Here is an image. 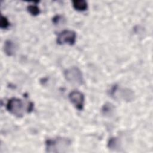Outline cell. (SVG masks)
Listing matches in <instances>:
<instances>
[{"label":"cell","mask_w":153,"mask_h":153,"mask_svg":"<svg viewBox=\"0 0 153 153\" xmlns=\"http://www.w3.org/2000/svg\"><path fill=\"white\" fill-rule=\"evenodd\" d=\"M33 104L32 102L28 103L26 106L23 100L20 99L13 97L8 100L7 103V109L11 114L20 118L23 117L25 111L30 112L33 110Z\"/></svg>","instance_id":"1"},{"label":"cell","mask_w":153,"mask_h":153,"mask_svg":"<svg viewBox=\"0 0 153 153\" xmlns=\"http://www.w3.org/2000/svg\"><path fill=\"white\" fill-rule=\"evenodd\" d=\"M71 140L68 138L58 137L47 139L45 142L46 151L48 152H65L70 146Z\"/></svg>","instance_id":"2"},{"label":"cell","mask_w":153,"mask_h":153,"mask_svg":"<svg viewBox=\"0 0 153 153\" xmlns=\"http://www.w3.org/2000/svg\"><path fill=\"white\" fill-rule=\"evenodd\" d=\"M110 95L115 99L126 102H131L134 98V93L133 90L127 88L119 87L117 85L112 87L110 90Z\"/></svg>","instance_id":"3"},{"label":"cell","mask_w":153,"mask_h":153,"mask_svg":"<svg viewBox=\"0 0 153 153\" xmlns=\"http://www.w3.org/2000/svg\"><path fill=\"white\" fill-rule=\"evenodd\" d=\"M64 76L66 79L71 84L81 85L84 82L82 74L78 67L73 66L67 69L64 72Z\"/></svg>","instance_id":"4"},{"label":"cell","mask_w":153,"mask_h":153,"mask_svg":"<svg viewBox=\"0 0 153 153\" xmlns=\"http://www.w3.org/2000/svg\"><path fill=\"white\" fill-rule=\"evenodd\" d=\"M76 33L71 30H64L58 34L57 38V43L59 45L69 44L74 45L76 42Z\"/></svg>","instance_id":"5"},{"label":"cell","mask_w":153,"mask_h":153,"mask_svg":"<svg viewBox=\"0 0 153 153\" xmlns=\"http://www.w3.org/2000/svg\"><path fill=\"white\" fill-rule=\"evenodd\" d=\"M69 99L74 106L79 111H81L84 106V96L77 90L71 91L69 94Z\"/></svg>","instance_id":"6"},{"label":"cell","mask_w":153,"mask_h":153,"mask_svg":"<svg viewBox=\"0 0 153 153\" xmlns=\"http://www.w3.org/2000/svg\"><path fill=\"white\" fill-rule=\"evenodd\" d=\"M17 50V45L11 40H7L4 44V51L9 56L14 55Z\"/></svg>","instance_id":"7"},{"label":"cell","mask_w":153,"mask_h":153,"mask_svg":"<svg viewBox=\"0 0 153 153\" xmlns=\"http://www.w3.org/2000/svg\"><path fill=\"white\" fill-rule=\"evenodd\" d=\"M72 6L78 11H84L88 8L87 2L84 0H75L72 1Z\"/></svg>","instance_id":"8"},{"label":"cell","mask_w":153,"mask_h":153,"mask_svg":"<svg viewBox=\"0 0 153 153\" xmlns=\"http://www.w3.org/2000/svg\"><path fill=\"white\" fill-rule=\"evenodd\" d=\"M114 109L115 108L112 104L110 103H106L103 106L102 108V112L103 115L106 116H109L110 115H112L113 114Z\"/></svg>","instance_id":"9"},{"label":"cell","mask_w":153,"mask_h":153,"mask_svg":"<svg viewBox=\"0 0 153 153\" xmlns=\"http://www.w3.org/2000/svg\"><path fill=\"white\" fill-rule=\"evenodd\" d=\"M108 147L112 150H116L120 147V141L117 137H112L109 140Z\"/></svg>","instance_id":"10"},{"label":"cell","mask_w":153,"mask_h":153,"mask_svg":"<svg viewBox=\"0 0 153 153\" xmlns=\"http://www.w3.org/2000/svg\"><path fill=\"white\" fill-rule=\"evenodd\" d=\"M27 11L33 16H36L39 14L41 11L39 8L36 5H29L27 7Z\"/></svg>","instance_id":"11"},{"label":"cell","mask_w":153,"mask_h":153,"mask_svg":"<svg viewBox=\"0 0 153 153\" xmlns=\"http://www.w3.org/2000/svg\"><path fill=\"white\" fill-rule=\"evenodd\" d=\"M1 28L2 29H7L10 26V22H8L7 18L5 16H1Z\"/></svg>","instance_id":"12"},{"label":"cell","mask_w":153,"mask_h":153,"mask_svg":"<svg viewBox=\"0 0 153 153\" xmlns=\"http://www.w3.org/2000/svg\"><path fill=\"white\" fill-rule=\"evenodd\" d=\"M52 20L54 24H59L60 22L63 20V17L60 15H56L53 18Z\"/></svg>","instance_id":"13"}]
</instances>
